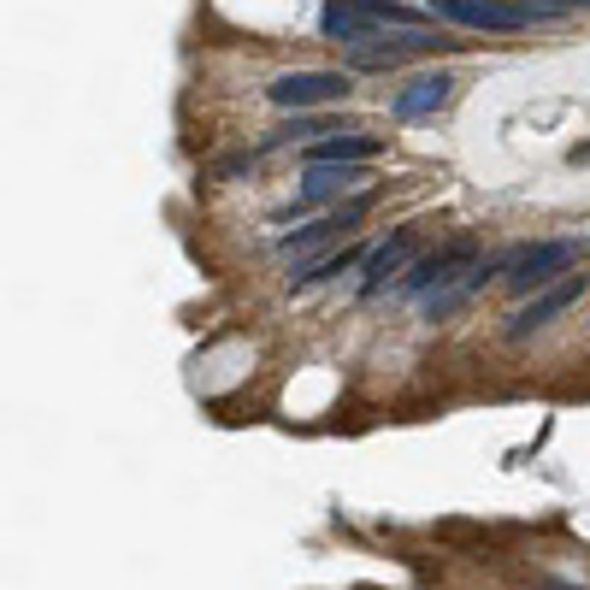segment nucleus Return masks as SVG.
I'll use <instances>...</instances> for the list:
<instances>
[{
    "label": "nucleus",
    "instance_id": "f257e3e1",
    "mask_svg": "<svg viewBox=\"0 0 590 590\" xmlns=\"http://www.w3.org/2000/svg\"><path fill=\"white\" fill-rule=\"evenodd\" d=\"M579 254H585V242H573V237L531 242V249L520 254V266L508 272V290H514V296H543V290H555V284H567V272L579 266Z\"/></svg>",
    "mask_w": 590,
    "mask_h": 590
},
{
    "label": "nucleus",
    "instance_id": "f03ea898",
    "mask_svg": "<svg viewBox=\"0 0 590 590\" xmlns=\"http://www.w3.org/2000/svg\"><path fill=\"white\" fill-rule=\"evenodd\" d=\"M472 266H479V242L455 237V242H443V249L420 254V261L401 272L396 290L401 296H437V290H449V284H460V272H472Z\"/></svg>",
    "mask_w": 590,
    "mask_h": 590
},
{
    "label": "nucleus",
    "instance_id": "7ed1b4c3",
    "mask_svg": "<svg viewBox=\"0 0 590 590\" xmlns=\"http://www.w3.org/2000/svg\"><path fill=\"white\" fill-rule=\"evenodd\" d=\"M431 19L467 24V31H526L538 24V12L526 0H431Z\"/></svg>",
    "mask_w": 590,
    "mask_h": 590
},
{
    "label": "nucleus",
    "instance_id": "20e7f679",
    "mask_svg": "<svg viewBox=\"0 0 590 590\" xmlns=\"http://www.w3.org/2000/svg\"><path fill=\"white\" fill-rule=\"evenodd\" d=\"M455 48V36H431V31H401V36H384V41H366V48H349V65L354 71H396L420 53H443Z\"/></svg>",
    "mask_w": 590,
    "mask_h": 590
},
{
    "label": "nucleus",
    "instance_id": "39448f33",
    "mask_svg": "<svg viewBox=\"0 0 590 590\" xmlns=\"http://www.w3.org/2000/svg\"><path fill=\"white\" fill-rule=\"evenodd\" d=\"M349 71H290V77L266 83V100L272 107H320V100H349Z\"/></svg>",
    "mask_w": 590,
    "mask_h": 590
},
{
    "label": "nucleus",
    "instance_id": "423d86ee",
    "mask_svg": "<svg viewBox=\"0 0 590 590\" xmlns=\"http://www.w3.org/2000/svg\"><path fill=\"white\" fill-rule=\"evenodd\" d=\"M366 207H372V195H354V201H342L337 213H325L320 225H301V230H284V261H308L313 249H325V242H337V237H349L354 225L366 219Z\"/></svg>",
    "mask_w": 590,
    "mask_h": 590
},
{
    "label": "nucleus",
    "instance_id": "0eeeda50",
    "mask_svg": "<svg viewBox=\"0 0 590 590\" xmlns=\"http://www.w3.org/2000/svg\"><path fill=\"white\" fill-rule=\"evenodd\" d=\"M585 301V278H567V284H555V290H543V296H531L520 313H508V330L502 337L508 342H526V337H538L550 320H561L567 308H579Z\"/></svg>",
    "mask_w": 590,
    "mask_h": 590
},
{
    "label": "nucleus",
    "instance_id": "6e6552de",
    "mask_svg": "<svg viewBox=\"0 0 590 590\" xmlns=\"http://www.w3.org/2000/svg\"><path fill=\"white\" fill-rule=\"evenodd\" d=\"M413 242H420V230H396L390 242H378V249L366 254V278H361V301H372V296H384V284L396 278V272H408L413 266Z\"/></svg>",
    "mask_w": 590,
    "mask_h": 590
},
{
    "label": "nucleus",
    "instance_id": "1a4fd4ad",
    "mask_svg": "<svg viewBox=\"0 0 590 590\" xmlns=\"http://www.w3.org/2000/svg\"><path fill=\"white\" fill-rule=\"evenodd\" d=\"M449 95H455L449 71H420L413 83H401V89L390 95V119H425V112H437Z\"/></svg>",
    "mask_w": 590,
    "mask_h": 590
},
{
    "label": "nucleus",
    "instance_id": "9d476101",
    "mask_svg": "<svg viewBox=\"0 0 590 590\" xmlns=\"http://www.w3.org/2000/svg\"><path fill=\"white\" fill-rule=\"evenodd\" d=\"M354 178H361L354 166H308V171H301V195H296V207H290V213H278V225H296V213H301V207H320V201L342 195Z\"/></svg>",
    "mask_w": 590,
    "mask_h": 590
},
{
    "label": "nucleus",
    "instance_id": "9b49d317",
    "mask_svg": "<svg viewBox=\"0 0 590 590\" xmlns=\"http://www.w3.org/2000/svg\"><path fill=\"white\" fill-rule=\"evenodd\" d=\"M320 31H325L330 41H337V48H366V41L378 36L384 24H378V19H366V12L354 7V0H330L325 19H320Z\"/></svg>",
    "mask_w": 590,
    "mask_h": 590
},
{
    "label": "nucleus",
    "instance_id": "f8f14e48",
    "mask_svg": "<svg viewBox=\"0 0 590 590\" xmlns=\"http://www.w3.org/2000/svg\"><path fill=\"white\" fill-rule=\"evenodd\" d=\"M378 154H384L378 136H354V131L308 142V166H366V160H378Z\"/></svg>",
    "mask_w": 590,
    "mask_h": 590
},
{
    "label": "nucleus",
    "instance_id": "ddd939ff",
    "mask_svg": "<svg viewBox=\"0 0 590 590\" xmlns=\"http://www.w3.org/2000/svg\"><path fill=\"white\" fill-rule=\"evenodd\" d=\"M349 266H366L361 249H330V254H320L313 266H296V272H290V290H313V284L337 278V272H349Z\"/></svg>",
    "mask_w": 590,
    "mask_h": 590
}]
</instances>
